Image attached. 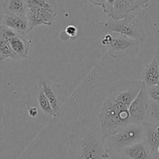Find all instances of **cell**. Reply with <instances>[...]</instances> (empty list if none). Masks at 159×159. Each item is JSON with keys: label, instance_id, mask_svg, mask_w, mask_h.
Returning a JSON list of instances; mask_svg holds the SVG:
<instances>
[{"label": "cell", "instance_id": "cell-1", "mask_svg": "<svg viewBox=\"0 0 159 159\" xmlns=\"http://www.w3.org/2000/svg\"><path fill=\"white\" fill-rule=\"evenodd\" d=\"M72 159H111L110 148L96 124L86 120L78 121L70 136Z\"/></svg>", "mask_w": 159, "mask_h": 159}, {"label": "cell", "instance_id": "cell-2", "mask_svg": "<svg viewBox=\"0 0 159 159\" xmlns=\"http://www.w3.org/2000/svg\"><path fill=\"white\" fill-rule=\"evenodd\" d=\"M99 119L101 134L106 140L130 124L129 107L107 98L102 104Z\"/></svg>", "mask_w": 159, "mask_h": 159}, {"label": "cell", "instance_id": "cell-3", "mask_svg": "<svg viewBox=\"0 0 159 159\" xmlns=\"http://www.w3.org/2000/svg\"><path fill=\"white\" fill-rule=\"evenodd\" d=\"M102 35L117 34L141 42L145 37L144 26L139 19L134 14H130L120 20H105L99 23Z\"/></svg>", "mask_w": 159, "mask_h": 159}, {"label": "cell", "instance_id": "cell-4", "mask_svg": "<svg viewBox=\"0 0 159 159\" xmlns=\"http://www.w3.org/2000/svg\"><path fill=\"white\" fill-rule=\"evenodd\" d=\"M144 140V127L143 124H129L115 134L105 140L110 150L120 152L125 148Z\"/></svg>", "mask_w": 159, "mask_h": 159}, {"label": "cell", "instance_id": "cell-5", "mask_svg": "<svg viewBox=\"0 0 159 159\" xmlns=\"http://www.w3.org/2000/svg\"><path fill=\"white\" fill-rule=\"evenodd\" d=\"M101 43L108 47L109 54L113 58H123L138 54L139 41L117 34H108L101 38Z\"/></svg>", "mask_w": 159, "mask_h": 159}, {"label": "cell", "instance_id": "cell-6", "mask_svg": "<svg viewBox=\"0 0 159 159\" xmlns=\"http://www.w3.org/2000/svg\"><path fill=\"white\" fill-rule=\"evenodd\" d=\"M142 81L120 80L115 82L109 90L108 99L121 102L130 107L138 96L142 86Z\"/></svg>", "mask_w": 159, "mask_h": 159}, {"label": "cell", "instance_id": "cell-7", "mask_svg": "<svg viewBox=\"0 0 159 159\" xmlns=\"http://www.w3.org/2000/svg\"><path fill=\"white\" fill-rule=\"evenodd\" d=\"M0 37L9 43L18 60L27 57L31 44V40L28 38L27 34L19 33L2 25L0 26Z\"/></svg>", "mask_w": 159, "mask_h": 159}, {"label": "cell", "instance_id": "cell-8", "mask_svg": "<svg viewBox=\"0 0 159 159\" xmlns=\"http://www.w3.org/2000/svg\"><path fill=\"white\" fill-rule=\"evenodd\" d=\"M149 101L150 99L148 94L147 87L143 82L141 91L129 107L130 124H143L145 122Z\"/></svg>", "mask_w": 159, "mask_h": 159}, {"label": "cell", "instance_id": "cell-9", "mask_svg": "<svg viewBox=\"0 0 159 159\" xmlns=\"http://www.w3.org/2000/svg\"><path fill=\"white\" fill-rule=\"evenodd\" d=\"M39 83L52 107L55 117H57L66 102V89L47 79H41Z\"/></svg>", "mask_w": 159, "mask_h": 159}, {"label": "cell", "instance_id": "cell-10", "mask_svg": "<svg viewBox=\"0 0 159 159\" xmlns=\"http://www.w3.org/2000/svg\"><path fill=\"white\" fill-rule=\"evenodd\" d=\"M120 155L123 159H152V153L144 141L123 149Z\"/></svg>", "mask_w": 159, "mask_h": 159}, {"label": "cell", "instance_id": "cell-11", "mask_svg": "<svg viewBox=\"0 0 159 159\" xmlns=\"http://www.w3.org/2000/svg\"><path fill=\"white\" fill-rule=\"evenodd\" d=\"M57 14L46 10H27L26 18L29 23L30 31L41 25L51 26Z\"/></svg>", "mask_w": 159, "mask_h": 159}, {"label": "cell", "instance_id": "cell-12", "mask_svg": "<svg viewBox=\"0 0 159 159\" xmlns=\"http://www.w3.org/2000/svg\"><path fill=\"white\" fill-rule=\"evenodd\" d=\"M2 25L8 26L19 33L27 34L30 32L29 23L26 16L5 15L2 18Z\"/></svg>", "mask_w": 159, "mask_h": 159}, {"label": "cell", "instance_id": "cell-13", "mask_svg": "<svg viewBox=\"0 0 159 159\" xmlns=\"http://www.w3.org/2000/svg\"><path fill=\"white\" fill-rule=\"evenodd\" d=\"M142 82L146 87L155 86L159 83V65L154 58L152 61L146 65L141 74Z\"/></svg>", "mask_w": 159, "mask_h": 159}, {"label": "cell", "instance_id": "cell-14", "mask_svg": "<svg viewBox=\"0 0 159 159\" xmlns=\"http://www.w3.org/2000/svg\"><path fill=\"white\" fill-rule=\"evenodd\" d=\"M2 8L5 15L26 16L27 12L25 0H4Z\"/></svg>", "mask_w": 159, "mask_h": 159}, {"label": "cell", "instance_id": "cell-15", "mask_svg": "<svg viewBox=\"0 0 159 159\" xmlns=\"http://www.w3.org/2000/svg\"><path fill=\"white\" fill-rule=\"evenodd\" d=\"M144 140L153 154L159 147V126L144 123Z\"/></svg>", "mask_w": 159, "mask_h": 159}, {"label": "cell", "instance_id": "cell-16", "mask_svg": "<svg viewBox=\"0 0 159 159\" xmlns=\"http://www.w3.org/2000/svg\"><path fill=\"white\" fill-rule=\"evenodd\" d=\"M27 10H46L57 14V0H25Z\"/></svg>", "mask_w": 159, "mask_h": 159}, {"label": "cell", "instance_id": "cell-17", "mask_svg": "<svg viewBox=\"0 0 159 159\" xmlns=\"http://www.w3.org/2000/svg\"><path fill=\"white\" fill-rule=\"evenodd\" d=\"M130 4L128 0H116L109 16L113 20H120L130 15Z\"/></svg>", "mask_w": 159, "mask_h": 159}, {"label": "cell", "instance_id": "cell-18", "mask_svg": "<svg viewBox=\"0 0 159 159\" xmlns=\"http://www.w3.org/2000/svg\"><path fill=\"white\" fill-rule=\"evenodd\" d=\"M37 103L38 106V107L37 108L40 109L42 113H43L47 116H51V117H55L52 107H51L48 98L45 96L40 83L38 85V89H37Z\"/></svg>", "mask_w": 159, "mask_h": 159}, {"label": "cell", "instance_id": "cell-19", "mask_svg": "<svg viewBox=\"0 0 159 159\" xmlns=\"http://www.w3.org/2000/svg\"><path fill=\"white\" fill-rule=\"evenodd\" d=\"M145 123L159 126V102L150 99Z\"/></svg>", "mask_w": 159, "mask_h": 159}, {"label": "cell", "instance_id": "cell-20", "mask_svg": "<svg viewBox=\"0 0 159 159\" xmlns=\"http://www.w3.org/2000/svg\"><path fill=\"white\" fill-rule=\"evenodd\" d=\"M8 58L16 61L18 60L9 43L2 37H0V61H2Z\"/></svg>", "mask_w": 159, "mask_h": 159}, {"label": "cell", "instance_id": "cell-21", "mask_svg": "<svg viewBox=\"0 0 159 159\" xmlns=\"http://www.w3.org/2000/svg\"><path fill=\"white\" fill-rule=\"evenodd\" d=\"M130 4V11L134 12L139 8L148 7L149 6L151 0H128Z\"/></svg>", "mask_w": 159, "mask_h": 159}, {"label": "cell", "instance_id": "cell-22", "mask_svg": "<svg viewBox=\"0 0 159 159\" xmlns=\"http://www.w3.org/2000/svg\"><path fill=\"white\" fill-rule=\"evenodd\" d=\"M147 91L149 99L155 102H159V85L147 87Z\"/></svg>", "mask_w": 159, "mask_h": 159}, {"label": "cell", "instance_id": "cell-23", "mask_svg": "<svg viewBox=\"0 0 159 159\" xmlns=\"http://www.w3.org/2000/svg\"><path fill=\"white\" fill-rule=\"evenodd\" d=\"M116 0H103V4H102V9H103L104 13H107V15H110V12L113 10V6Z\"/></svg>", "mask_w": 159, "mask_h": 159}, {"label": "cell", "instance_id": "cell-24", "mask_svg": "<svg viewBox=\"0 0 159 159\" xmlns=\"http://www.w3.org/2000/svg\"><path fill=\"white\" fill-rule=\"evenodd\" d=\"M65 32V34L68 36H69L70 37H75L76 35H77L78 30L77 28L75 26H73V25H69V26H68L66 27Z\"/></svg>", "mask_w": 159, "mask_h": 159}, {"label": "cell", "instance_id": "cell-25", "mask_svg": "<svg viewBox=\"0 0 159 159\" xmlns=\"http://www.w3.org/2000/svg\"><path fill=\"white\" fill-rule=\"evenodd\" d=\"M28 113H29V116H31V117H37V115H38V109L35 107H29L28 108Z\"/></svg>", "mask_w": 159, "mask_h": 159}, {"label": "cell", "instance_id": "cell-26", "mask_svg": "<svg viewBox=\"0 0 159 159\" xmlns=\"http://www.w3.org/2000/svg\"><path fill=\"white\" fill-rule=\"evenodd\" d=\"M90 3H92L94 6H98L102 7V4H103V0H88Z\"/></svg>", "mask_w": 159, "mask_h": 159}, {"label": "cell", "instance_id": "cell-27", "mask_svg": "<svg viewBox=\"0 0 159 159\" xmlns=\"http://www.w3.org/2000/svg\"><path fill=\"white\" fill-rule=\"evenodd\" d=\"M152 159H159V147L157 150L152 154Z\"/></svg>", "mask_w": 159, "mask_h": 159}, {"label": "cell", "instance_id": "cell-28", "mask_svg": "<svg viewBox=\"0 0 159 159\" xmlns=\"http://www.w3.org/2000/svg\"><path fill=\"white\" fill-rule=\"evenodd\" d=\"M154 58L155 59V61H156L157 63H158V65H159V46L158 48H157L156 52H155V57H154Z\"/></svg>", "mask_w": 159, "mask_h": 159}, {"label": "cell", "instance_id": "cell-29", "mask_svg": "<svg viewBox=\"0 0 159 159\" xmlns=\"http://www.w3.org/2000/svg\"><path fill=\"white\" fill-rule=\"evenodd\" d=\"M158 85H159V83H158Z\"/></svg>", "mask_w": 159, "mask_h": 159}]
</instances>
